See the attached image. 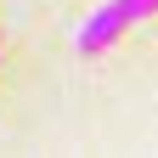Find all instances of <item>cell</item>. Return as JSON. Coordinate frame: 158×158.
Segmentation results:
<instances>
[{
    "label": "cell",
    "instance_id": "6da1fadb",
    "mask_svg": "<svg viewBox=\"0 0 158 158\" xmlns=\"http://www.w3.org/2000/svg\"><path fill=\"white\" fill-rule=\"evenodd\" d=\"M158 11V0H107V6H96L85 23H79V56H102L113 40H124L135 23H141V17H152Z\"/></svg>",
    "mask_w": 158,
    "mask_h": 158
}]
</instances>
